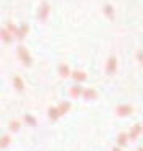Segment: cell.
Listing matches in <instances>:
<instances>
[{"instance_id": "obj_17", "label": "cell", "mask_w": 143, "mask_h": 151, "mask_svg": "<svg viewBox=\"0 0 143 151\" xmlns=\"http://www.w3.org/2000/svg\"><path fill=\"white\" fill-rule=\"evenodd\" d=\"M24 122H26V124H29V125H32V127H35V125H37L35 117L31 116V114H24Z\"/></svg>"}, {"instance_id": "obj_21", "label": "cell", "mask_w": 143, "mask_h": 151, "mask_svg": "<svg viewBox=\"0 0 143 151\" xmlns=\"http://www.w3.org/2000/svg\"><path fill=\"white\" fill-rule=\"evenodd\" d=\"M137 58H138V61L143 64V50H138V52H137Z\"/></svg>"}, {"instance_id": "obj_9", "label": "cell", "mask_w": 143, "mask_h": 151, "mask_svg": "<svg viewBox=\"0 0 143 151\" xmlns=\"http://www.w3.org/2000/svg\"><path fill=\"white\" fill-rule=\"evenodd\" d=\"M0 35H2V40L6 42V44H10V42L13 40V34L10 32L6 27H2V32H0Z\"/></svg>"}, {"instance_id": "obj_5", "label": "cell", "mask_w": 143, "mask_h": 151, "mask_svg": "<svg viewBox=\"0 0 143 151\" xmlns=\"http://www.w3.org/2000/svg\"><path fill=\"white\" fill-rule=\"evenodd\" d=\"M71 77H73L74 81L77 82V84H82V82H85V81H87V74H85L84 71H80V69L73 71V76H71Z\"/></svg>"}, {"instance_id": "obj_11", "label": "cell", "mask_w": 143, "mask_h": 151, "mask_svg": "<svg viewBox=\"0 0 143 151\" xmlns=\"http://www.w3.org/2000/svg\"><path fill=\"white\" fill-rule=\"evenodd\" d=\"M140 132H142V125L137 124V125H134V127L130 129V132H129V137H130L132 140H135L138 135H140Z\"/></svg>"}, {"instance_id": "obj_18", "label": "cell", "mask_w": 143, "mask_h": 151, "mask_svg": "<svg viewBox=\"0 0 143 151\" xmlns=\"http://www.w3.org/2000/svg\"><path fill=\"white\" fill-rule=\"evenodd\" d=\"M19 127H21L19 121H11V122H10V130H11V132H16V130H19Z\"/></svg>"}, {"instance_id": "obj_13", "label": "cell", "mask_w": 143, "mask_h": 151, "mask_svg": "<svg viewBox=\"0 0 143 151\" xmlns=\"http://www.w3.org/2000/svg\"><path fill=\"white\" fill-rule=\"evenodd\" d=\"M82 96H84L85 100H95L96 98V92L93 90V88H85Z\"/></svg>"}, {"instance_id": "obj_15", "label": "cell", "mask_w": 143, "mask_h": 151, "mask_svg": "<svg viewBox=\"0 0 143 151\" xmlns=\"http://www.w3.org/2000/svg\"><path fill=\"white\" fill-rule=\"evenodd\" d=\"M103 12H105V15H108L109 19H113V18H114V8L109 5V3H106V5L103 6Z\"/></svg>"}, {"instance_id": "obj_22", "label": "cell", "mask_w": 143, "mask_h": 151, "mask_svg": "<svg viewBox=\"0 0 143 151\" xmlns=\"http://www.w3.org/2000/svg\"><path fill=\"white\" fill-rule=\"evenodd\" d=\"M113 151H122V150H121V148H117V146H116V148H114Z\"/></svg>"}, {"instance_id": "obj_10", "label": "cell", "mask_w": 143, "mask_h": 151, "mask_svg": "<svg viewBox=\"0 0 143 151\" xmlns=\"http://www.w3.org/2000/svg\"><path fill=\"white\" fill-rule=\"evenodd\" d=\"M13 85H15V88L18 92L24 90V82H23V79H21L19 76H15V77H13Z\"/></svg>"}, {"instance_id": "obj_14", "label": "cell", "mask_w": 143, "mask_h": 151, "mask_svg": "<svg viewBox=\"0 0 143 151\" xmlns=\"http://www.w3.org/2000/svg\"><path fill=\"white\" fill-rule=\"evenodd\" d=\"M129 138H130L129 134H119V137H117V145H119V146H126Z\"/></svg>"}, {"instance_id": "obj_16", "label": "cell", "mask_w": 143, "mask_h": 151, "mask_svg": "<svg viewBox=\"0 0 143 151\" xmlns=\"http://www.w3.org/2000/svg\"><path fill=\"white\" fill-rule=\"evenodd\" d=\"M58 109H60V114H61V116H63L64 113H68V111L71 109V103H68V101H63L61 105L58 106Z\"/></svg>"}, {"instance_id": "obj_12", "label": "cell", "mask_w": 143, "mask_h": 151, "mask_svg": "<svg viewBox=\"0 0 143 151\" xmlns=\"http://www.w3.org/2000/svg\"><path fill=\"white\" fill-rule=\"evenodd\" d=\"M60 116H61V114H60V109H58V108L52 106V108H50V109H48V117H50V119H52V121H56V119H58Z\"/></svg>"}, {"instance_id": "obj_20", "label": "cell", "mask_w": 143, "mask_h": 151, "mask_svg": "<svg viewBox=\"0 0 143 151\" xmlns=\"http://www.w3.org/2000/svg\"><path fill=\"white\" fill-rule=\"evenodd\" d=\"M8 143H10V137H8V135H3V137H2V142H0L2 148H6V146H8Z\"/></svg>"}, {"instance_id": "obj_1", "label": "cell", "mask_w": 143, "mask_h": 151, "mask_svg": "<svg viewBox=\"0 0 143 151\" xmlns=\"http://www.w3.org/2000/svg\"><path fill=\"white\" fill-rule=\"evenodd\" d=\"M16 53H18V58H19V61L23 63V66L29 68L31 64H32V58H31V55H29V52H27L26 47L19 45V47H18V50H16Z\"/></svg>"}, {"instance_id": "obj_23", "label": "cell", "mask_w": 143, "mask_h": 151, "mask_svg": "<svg viewBox=\"0 0 143 151\" xmlns=\"http://www.w3.org/2000/svg\"><path fill=\"white\" fill-rule=\"evenodd\" d=\"M138 151H143V148H138Z\"/></svg>"}, {"instance_id": "obj_6", "label": "cell", "mask_w": 143, "mask_h": 151, "mask_svg": "<svg viewBox=\"0 0 143 151\" xmlns=\"http://www.w3.org/2000/svg\"><path fill=\"white\" fill-rule=\"evenodd\" d=\"M27 32H29V26H27V24H21L19 27H18V34H16V39L18 40H23L24 37H26L27 35Z\"/></svg>"}, {"instance_id": "obj_3", "label": "cell", "mask_w": 143, "mask_h": 151, "mask_svg": "<svg viewBox=\"0 0 143 151\" xmlns=\"http://www.w3.org/2000/svg\"><path fill=\"white\" fill-rule=\"evenodd\" d=\"M116 69H117V58L116 56H109V60L106 61V74H114L116 73Z\"/></svg>"}, {"instance_id": "obj_2", "label": "cell", "mask_w": 143, "mask_h": 151, "mask_svg": "<svg viewBox=\"0 0 143 151\" xmlns=\"http://www.w3.org/2000/svg\"><path fill=\"white\" fill-rule=\"evenodd\" d=\"M50 13V3L47 2V0H44V2L40 3V6H39V12H37V19L39 21H45L47 19Z\"/></svg>"}, {"instance_id": "obj_19", "label": "cell", "mask_w": 143, "mask_h": 151, "mask_svg": "<svg viewBox=\"0 0 143 151\" xmlns=\"http://www.w3.org/2000/svg\"><path fill=\"white\" fill-rule=\"evenodd\" d=\"M5 27H6V29H8L10 32H11V34H13V35H16V34H18V27H19V26H15V24H11V23H8V24H6V26H5Z\"/></svg>"}, {"instance_id": "obj_7", "label": "cell", "mask_w": 143, "mask_h": 151, "mask_svg": "<svg viewBox=\"0 0 143 151\" xmlns=\"http://www.w3.org/2000/svg\"><path fill=\"white\" fill-rule=\"evenodd\" d=\"M84 90H85V88H82L80 84H77V85H74V87H71L69 93H71V96H73V98H79V96L84 95Z\"/></svg>"}, {"instance_id": "obj_8", "label": "cell", "mask_w": 143, "mask_h": 151, "mask_svg": "<svg viewBox=\"0 0 143 151\" xmlns=\"http://www.w3.org/2000/svg\"><path fill=\"white\" fill-rule=\"evenodd\" d=\"M58 73H60V76H61L63 79H68L69 76H73V73H71V69H69V66L68 64H60V68H58Z\"/></svg>"}, {"instance_id": "obj_4", "label": "cell", "mask_w": 143, "mask_h": 151, "mask_svg": "<svg viewBox=\"0 0 143 151\" xmlns=\"http://www.w3.org/2000/svg\"><path fill=\"white\" fill-rule=\"evenodd\" d=\"M132 111H134V108H132L130 105H119L116 108L117 116H121V117H126V116H129V114H132Z\"/></svg>"}]
</instances>
